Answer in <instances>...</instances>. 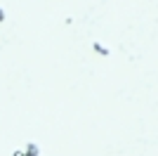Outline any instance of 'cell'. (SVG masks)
I'll return each instance as SVG.
<instances>
[{
    "instance_id": "cell-1",
    "label": "cell",
    "mask_w": 158,
    "mask_h": 156,
    "mask_svg": "<svg viewBox=\"0 0 158 156\" xmlns=\"http://www.w3.org/2000/svg\"><path fill=\"white\" fill-rule=\"evenodd\" d=\"M12 156H40V149H38L35 142H28V144H24L21 149H17Z\"/></svg>"
},
{
    "instance_id": "cell-2",
    "label": "cell",
    "mask_w": 158,
    "mask_h": 156,
    "mask_svg": "<svg viewBox=\"0 0 158 156\" xmlns=\"http://www.w3.org/2000/svg\"><path fill=\"white\" fill-rule=\"evenodd\" d=\"M92 50L97 52L99 57H109V54H111V50H109V47H104V43H99V40H97V43H92Z\"/></svg>"
},
{
    "instance_id": "cell-3",
    "label": "cell",
    "mask_w": 158,
    "mask_h": 156,
    "mask_svg": "<svg viewBox=\"0 0 158 156\" xmlns=\"http://www.w3.org/2000/svg\"><path fill=\"white\" fill-rule=\"evenodd\" d=\"M7 19V12H5V10H2V7H0V24H2V21H5Z\"/></svg>"
}]
</instances>
